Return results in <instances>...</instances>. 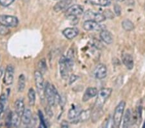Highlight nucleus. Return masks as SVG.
Here are the masks:
<instances>
[{
	"instance_id": "9",
	"label": "nucleus",
	"mask_w": 145,
	"mask_h": 128,
	"mask_svg": "<svg viewBox=\"0 0 145 128\" xmlns=\"http://www.w3.org/2000/svg\"><path fill=\"white\" fill-rule=\"evenodd\" d=\"M14 69L12 65H8L5 69V73L3 78V82L7 85L12 84L14 81Z\"/></svg>"
},
{
	"instance_id": "10",
	"label": "nucleus",
	"mask_w": 145,
	"mask_h": 128,
	"mask_svg": "<svg viewBox=\"0 0 145 128\" xmlns=\"http://www.w3.org/2000/svg\"><path fill=\"white\" fill-rule=\"evenodd\" d=\"M107 69L104 64H98L93 70V76L99 80H102L106 76Z\"/></svg>"
},
{
	"instance_id": "22",
	"label": "nucleus",
	"mask_w": 145,
	"mask_h": 128,
	"mask_svg": "<svg viewBox=\"0 0 145 128\" xmlns=\"http://www.w3.org/2000/svg\"><path fill=\"white\" fill-rule=\"evenodd\" d=\"M21 122V116H19L16 113H12L11 116V126L19 127Z\"/></svg>"
},
{
	"instance_id": "18",
	"label": "nucleus",
	"mask_w": 145,
	"mask_h": 128,
	"mask_svg": "<svg viewBox=\"0 0 145 128\" xmlns=\"http://www.w3.org/2000/svg\"><path fill=\"white\" fill-rule=\"evenodd\" d=\"M123 127H128L130 126V125L132 124V113H131L130 109H127V111H125V113L123 116Z\"/></svg>"
},
{
	"instance_id": "11",
	"label": "nucleus",
	"mask_w": 145,
	"mask_h": 128,
	"mask_svg": "<svg viewBox=\"0 0 145 128\" xmlns=\"http://www.w3.org/2000/svg\"><path fill=\"white\" fill-rule=\"evenodd\" d=\"M83 29L86 31H98L102 29V26L99 23L92 20H86L83 25Z\"/></svg>"
},
{
	"instance_id": "34",
	"label": "nucleus",
	"mask_w": 145,
	"mask_h": 128,
	"mask_svg": "<svg viewBox=\"0 0 145 128\" xmlns=\"http://www.w3.org/2000/svg\"><path fill=\"white\" fill-rule=\"evenodd\" d=\"M61 127H69V124H68V123L67 122L63 121L61 124Z\"/></svg>"
},
{
	"instance_id": "19",
	"label": "nucleus",
	"mask_w": 145,
	"mask_h": 128,
	"mask_svg": "<svg viewBox=\"0 0 145 128\" xmlns=\"http://www.w3.org/2000/svg\"><path fill=\"white\" fill-rule=\"evenodd\" d=\"M22 122L24 125H28L30 124L32 120V112L29 109H25L24 112L22 115Z\"/></svg>"
},
{
	"instance_id": "29",
	"label": "nucleus",
	"mask_w": 145,
	"mask_h": 128,
	"mask_svg": "<svg viewBox=\"0 0 145 128\" xmlns=\"http://www.w3.org/2000/svg\"><path fill=\"white\" fill-rule=\"evenodd\" d=\"M9 32H10V30L7 27L0 25V35L5 36V35H7Z\"/></svg>"
},
{
	"instance_id": "15",
	"label": "nucleus",
	"mask_w": 145,
	"mask_h": 128,
	"mask_svg": "<svg viewBox=\"0 0 145 128\" xmlns=\"http://www.w3.org/2000/svg\"><path fill=\"white\" fill-rule=\"evenodd\" d=\"M122 61L123 64L127 67V68L129 70H132L134 67V59L132 55H130L128 53H125L122 56Z\"/></svg>"
},
{
	"instance_id": "23",
	"label": "nucleus",
	"mask_w": 145,
	"mask_h": 128,
	"mask_svg": "<svg viewBox=\"0 0 145 128\" xmlns=\"http://www.w3.org/2000/svg\"><path fill=\"white\" fill-rule=\"evenodd\" d=\"M7 102V96L5 94H2L0 96V120L3 117L4 113L5 106Z\"/></svg>"
},
{
	"instance_id": "17",
	"label": "nucleus",
	"mask_w": 145,
	"mask_h": 128,
	"mask_svg": "<svg viewBox=\"0 0 145 128\" xmlns=\"http://www.w3.org/2000/svg\"><path fill=\"white\" fill-rule=\"evenodd\" d=\"M100 38L103 42L108 45L113 42V38L111 33L106 30H102L100 33Z\"/></svg>"
},
{
	"instance_id": "38",
	"label": "nucleus",
	"mask_w": 145,
	"mask_h": 128,
	"mask_svg": "<svg viewBox=\"0 0 145 128\" xmlns=\"http://www.w3.org/2000/svg\"><path fill=\"white\" fill-rule=\"evenodd\" d=\"M0 59H1V58H0Z\"/></svg>"
},
{
	"instance_id": "12",
	"label": "nucleus",
	"mask_w": 145,
	"mask_h": 128,
	"mask_svg": "<svg viewBox=\"0 0 145 128\" xmlns=\"http://www.w3.org/2000/svg\"><path fill=\"white\" fill-rule=\"evenodd\" d=\"M82 109L80 106L79 105H76V106H73L70 109L68 113V117L70 120H74L76 118H78L79 116L81 115L82 112Z\"/></svg>"
},
{
	"instance_id": "1",
	"label": "nucleus",
	"mask_w": 145,
	"mask_h": 128,
	"mask_svg": "<svg viewBox=\"0 0 145 128\" xmlns=\"http://www.w3.org/2000/svg\"><path fill=\"white\" fill-rule=\"evenodd\" d=\"M45 96L50 106H54L56 103H60L61 97L55 87L47 82L45 85Z\"/></svg>"
},
{
	"instance_id": "32",
	"label": "nucleus",
	"mask_w": 145,
	"mask_h": 128,
	"mask_svg": "<svg viewBox=\"0 0 145 128\" xmlns=\"http://www.w3.org/2000/svg\"><path fill=\"white\" fill-rule=\"evenodd\" d=\"M114 12H115V14L117 16L121 15V7L118 4H116L114 5Z\"/></svg>"
},
{
	"instance_id": "14",
	"label": "nucleus",
	"mask_w": 145,
	"mask_h": 128,
	"mask_svg": "<svg viewBox=\"0 0 145 128\" xmlns=\"http://www.w3.org/2000/svg\"><path fill=\"white\" fill-rule=\"evenodd\" d=\"M72 0H61L56 3L54 7V11L56 12H59L67 9L71 4Z\"/></svg>"
},
{
	"instance_id": "37",
	"label": "nucleus",
	"mask_w": 145,
	"mask_h": 128,
	"mask_svg": "<svg viewBox=\"0 0 145 128\" xmlns=\"http://www.w3.org/2000/svg\"><path fill=\"white\" fill-rule=\"evenodd\" d=\"M143 127H145V123H144V125H143Z\"/></svg>"
},
{
	"instance_id": "31",
	"label": "nucleus",
	"mask_w": 145,
	"mask_h": 128,
	"mask_svg": "<svg viewBox=\"0 0 145 128\" xmlns=\"http://www.w3.org/2000/svg\"><path fill=\"white\" fill-rule=\"evenodd\" d=\"M105 16V18H109V19H112V18H114V14L112 12V11H110V10H106L104 11L103 14Z\"/></svg>"
},
{
	"instance_id": "35",
	"label": "nucleus",
	"mask_w": 145,
	"mask_h": 128,
	"mask_svg": "<svg viewBox=\"0 0 145 128\" xmlns=\"http://www.w3.org/2000/svg\"><path fill=\"white\" fill-rule=\"evenodd\" d=\"M2 74H3V70L0 69V79H1V78Z\"/></svg>"
},
{
	"instance_id": "8",
	"label": "nucleus",
	"mask_w": 145,
	"mask_h": 128,
	"mask_svg": "<svg viewBox=\"0 0 145 128\" xmlns=\"http://www.w3.org/2000/svg\"><path fill=\"white\" fill-rule=\"evenodd\" d=\"M83 12V7L79 5H74L71 7L68 8L65 12V16L67 18L76 17L77 16L81 15Z\"/></svg>"
},
{
	"instance_id": "25",
	"label": "nucleus",
	"mask_w": 145,
	"mask_h": 128,
	"mask_svg": "<svg viewBox=\"0 0 145 128\" xmlns=\"http://www.w3.org/2000/svg\"><path fill=\"white\" fill-rule=\"evenodd\" d=\"M25 87V77L24 74H20L18 78V92H23Z\"/></svg>"
},
{
	"instance_id": "13",
	"label": "nucleus",
	"mask_w": 145,
	"mask_h": 128,
	"mask_svg": "<svg viewBox=\"0 0 145 128\" xmlns=\"http://www.w3.org/2000/svg\"><path fill=\"white\" fill-rule=\"evenodd\" d=\"M97 89L95 87H88L86 89L85 93H84L82 100L84 102H86L95 96L97 94Z\"/></svg>"
},
{
	"instance_id": "6",
	"label": "nucleus",
	"mask_w": 145,
	"mask_h": 128,
	"mask_svg": "<svg viewBox=\"0 0 145 128\" xmlns=\"http://www.w3.org/2000/svg\"><path fill=\"white\" fill-rule=\"evenodd\" d=\"M19 23L18 19L15 16L0 15V25L7 27H15Z\"/></svg>"
},
{
	"instance_id": "5",
	"label": "nucleus",
	"mask_w": 145,
	"mask_h": 128,
	"mask_svg": "<svg viewBox=\"0 0 145 128\" xmlns=\"http://www.w3.org/2000/svg\"><path fill=\"white\" fill-rule=\"evenodd\" d=\"M34 79L39 96H40L41 99H43L45 96V83L43 74L39 71H36L34 72Z\"/></svg>"
},
{
	"instance_id": "27",
	"label": "nucleus",
	"mask_w": 145,
	"mask_h": 128,
	"mask_svg": "<svg viewBox=\"0 0 145 128\" xmlns=\"http://www.w3.org/2000/svg\"><path fill=\"white\" fill-rule=\"evenodd\" d=\"M90 114H91V112H90V110H86V111H82V112L81 113V115L79 116V119H80V120L81 121H86L87 120L88 118H89V117L90 116Z\"/></svg>"
},
{
	"instance_id": "21",
	"label": "nucleus",
	"mask_w": 145,
	"mask_h": 128,
	"mask_svg": "<svg viewBox=\"0 0 145 128\" xmlns=\"http://www.w3.org/2000/svg\"><path fill=\"white\" fill-rule=\"evenodd\" d=\"M88 3L93 5H98L101 7L109 6L111 3L110 0H87Z\"/></svg>"
},
{
	"instance_id": "4",
	"label": "nucleus",
	"mask_w": 145,
	"mask_h": 128,
	"mask_svg": "<svg viewBox=\"0 0 145 128\" xmlns=\"http://www.w3.org/2000/svg\"><path fill=\"white\" fill-rule=\"evenodd\" d=\"M125 102L121 101L118 106H116L114 113L113 116V123L114 126L118 127L121 124V120H122L123 116L124 114L125 108Z\"/></svg>"
},
{
	"instance_id": "28",
	"label": "nucleus",
	"mask_w": 145,
	"mask_h": 128,
	"mask_svg": "<svg viewBox=\"0 0 145 128\" xmlns=\"http://www.w3.org/2000/svg\"><path fill=\"white\" fill-rule=\"evenodd\" d=\"M38 69L39 70V72L41 73L42 74L45 73V71H46V69H47V67H46V61L45 59H42L38 63Z\"/></svg>"
},
{
	"instance_id": "30",
	"label": "nucleus",
	"mask_w": 145,
	"mask_h": 128,
	"mask_svg": "<svg viewBox=\"0 0 145 128\" xmlns=\"http://www.w3.org/2000/svg\"><path fill=\"white\" fill-rule=\"evenodd\" d=\"M15 0H0V5L3 7H8Z\"/></svg>"
},
{
	"instance_id": "3",
	"label": "nucleus",
	"mask_w": 145,
	"mask_h": 128,
	"mask_svg": "<svg viewBox=\"0 0 145 128\" xmlns=\"http://www.w3.org/2000/svg\"><path fill=\"white\" fill-rule=\"evenodd\" d=\"M112 93L111 88H103L101 89L97 94V98L95 103V108L97 110H101L107 99L110 96Z\"/></svg>"
},
{
	"instance_id": "26",
	"label": "nucleus",
	"mask_w": 145,
	"mask_h": 128,
	"mask_svg": "<svg viewBox=\"0 0 145 128\" xmlns=\"http://www.w3.org/2000/svg\"><path fill=\"white\" fill-rule=\"evenodd\" d=\"M122 27L123 28V29L127 31H131L134 29V23L128 19H126L123 21Z\"/></svg>"
},
{
	"instance_id": "20",
	"label": "nucleus",
	"mask_w": 145,
	"mask_h": 128,
	"mask_svg": "<svg viewBox=\"0 0 145 128\" xmlns=\"http://www.w3.org/2000/svg\"><path fill=\"white\" fill-rule=\"evenodd\" d=\"M15 108V113L18 114L19 116L22 117V115H23V112L25 111V105L23 100L22 99H18L16 101L14 104Z\"/></svg>"
},
{
	"instance_id": "33",
	"label": "nucleus",
	"mask_w": 145,
	"mask_h": 128,
	"mask_svg": "<svg viewBox=\"0 0 145 128\" xmlns=\"http://www.w3.org/2000/svg\"><path fill=\"white\" fill-rule=\"evenodd\" d=\"M78 78V76H77L76 75H74V74H72V75L71 76V77H70V79H69V84H72V83H73Z\"/></svg>"
},
{
	"instance_id": "16",
	"label": "nucleus",
	"mask_w": 145,
	"mask_h": 128,
	"mask_svg": "<svg viewBox=\"0 0 145 128\" xmlns=\"http://www.w3.org/2000/svg\"><path fill=\"white\" fill-rule=\"evenodd\" d=\"M78 33L79 31L76 28H67L63 31V34L69 39H74L78 36Z\"/></svg>"
},
{
	"instance_id": "2",
	"label": "nucleus",
	"mask_w": 145,
	"mask_h": 128,
	"mask_svg": "<svg viewBox=\"0 0 145 128\" xmlns=\"http://www.w3.org/2000/svg\"><path fill=\"white\" fill-rule=\"evenodd\" d=\"M74 58L62 56L59 60V70L61 77L64 80L69 77V73L73 66Z\"/></svg>"
},
{
	"instance_id": "36",
	"label": "nucleus",
	"mask_w": 145,
	"mask_h": 128,
	"mask_svg": "<svg viewBox=\"0 0 145 128\" xmlns=\"http://www.w3.org/2000/svg\"><path fill=\"white\" fill-rule=\"evenodd\" d=\"M115 1H118V2H122V1H124V0H115Z\"/></svg>"
},
{
	"instance_id": "24",
	"label": "nucleus",
	"mask_w": 145,
	"mask_h": 128,
	"mask_svg": "<svg viewBox=\"0 0 145 128\" xmlns=\"http://www.w3.org/2000/svg\"><path fill=\"white\" fill-rule=\"evenodd\" d=\"M28 98L30 106H34L36 102V92L32 88H30L28 92Z\"/></svg>"
},
{
	"instance_id": "7",
	"label": "nucleus",
	"mask_w": 145,
	"mask_h": 128,
	"mask_svg": "<svg viewBox=\"0 0 145 128\" xmlns=\"http://www.w3.org/2000/svg\"><path fill=\"white\" fill-rule=\"evenodd\" d=\"M84 19L86 20H92L95 21L97 23H100L103 22L105 20V16L103 14H101L99 12H96L92 11L91 10L87 11L85 13L83 16Z\"/></svg>"
}]
</instances>
